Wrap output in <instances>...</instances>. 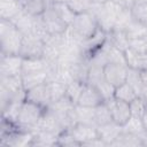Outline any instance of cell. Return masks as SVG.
<instances>
[{"instance_id":"38","label":"cell","mask_w":147,"mask_h":147,"mask_svg":"<svg viewBox=\"0 0 147 147\" xmlns=\"http://www.w3.org/2000/svg\"><path fill=\"white\" fill-rule=\"evenodd\" d=\"M141 122H142V125H144L145 132H147V110H146V113L142 115V117H141Z\"/></svg>"},{"instance_id":"37","label":"cell","mask_w":147,"mask_h":147,"mask_svg":"<svg viewBox=\"0 0 147 147\" xmlns=\"http://www.w3.org/2000/svg\"><path fill=\"white\" fill-rule=\"evenodd\" d=\"M110 1H114L121 5L122 7H127V8H132V6L134 5V0H110Z\"/></svg>"},{"instance_id":"19","label":"cell","mask_w":147,"mask_h":147,"mask_svg":"<svg viewBox=\"0 0 147 147\" xmlns=\"http://www.w3.org/2000/svg\"><path fill=\"white\" fill-rule=\"evenodd\" d=\"M47 70H48V65L42 57L23 59L22 74H32V72H40Z\"/></svg>"},{"instance_id":"35","label":"cell","mask_w":147,"mask_h":147,"mask_svg":"<svg viewBox=\"0 0 147 147\" xmlns=\"http://www.w3.org/2000/svg\"><path fill=\"white\" fill-rule=\"evenodd\" d=\"M74 13L79 14V13H85L90 11L92 3L88 0H65L64 1Z\"/></svg>"},{"instance_id":"21","label":"cell","mask_w":147,"mask_h":147,"mask_svg":"<svg viewBox=\"0 0 147 147\" xmlns=\"http://www.w3.org/2000/svg\"><path fill=\"white\" fill-rule=\"evenodd\" d=\"M75 117H76L77 123H84V124L96 126L95 121H94V108L82 107V106L76 105V107H75Z\"/></svg>"},{"instance_id":"14","label":"cell","mask_w":147,"mask_h":147,"mask_svg":"<svg viewBox=\"0 0 147 147\" xmlns=\"http://www.w3.org/2000/svg\"><path fill=\"white\" fill-rule=\"evenodd\" d=\"M122 131H123L122 126L116 124L115 122H110L106 125H102V126L98 127L99 138L101 140H103L107 144V146H110L117 139V137L121 134Z\"/></svg>"},{"instance_id":"22","label":"cell","mask_w":147,"mask_h":147,"mask_svg":"<svg viewBox=\"0 0 147 147\" xmlns=\"http://www.w3.org/2000/svg\"><path fill=\"white\" fill-rule=\"evenodd\" d=\"M137 96H139L137 94V92L132 88V86L125 82L123 84H121L119 86L115 87V91H114V98L116 99H119L122 101H125L127 103H130L132 100H134Z\"/></svg>"},{"instance_id":"12","label":"cell","mask_w":147,"mask_h":147,"mask_svg":"<svg viewBox=\"0 0 147 147\" xmlns=\"http://www.w3.org/2000/svg\"><path fill=\"white\" fill-rule=\"evenodd\" d=\"M25 100H29L31 102H34L44 108H48L51 105V95L49 90L47 86V83L40 84L38 86H34L26 91L25 93Z\"/></svg>"},{"instance_id":"9","label":"cell","mask_w":147,"mask_h":147,"mask_svg":"<svg viewBox=\"0 0 147 147\" xmlns=\"http://www.w3.org/2000/svg\"><path fill=\"white\" fill-rule=\"evenodd\" d=\"M69 131L71 132L74 138L79 142L80 146H85L90 141H93L94 139L99 138L98 127L84 123H76L69 129Z\"/></svg>"},{"instance_id":"39","label":"cell","mask_w":147,"mask_h":147,"mask_svg":"<svg viewBox=\"0 0 147 147\" xmlns=\"http://www.w3.org/2000/svg\"><path fill=\"white\" fill-rule=\"evenodd\" d=\"M140 75H141V79L145 84V86L147 87V70H144V71H140Z\"/></svg>"},{"instance_id":"25","label":"cell","mask_w":147,"mask_h":147,"mask_svg":"<svg viewBox=\"0 0 147 147\" xmlns=\"http://www.w3.org/2000/svg\"><path fill=\"white\" fill-rule=\"evenodd\" d=\"M23 10L31 16H40L46 9L42 0H21Z\"/></svg>"},{"instance_id":"5","label":"cell","mask_w":147,"mask_h":147,"mask_svg":"<svg viewBox=\"0 0 147 147\" xmlns=\"http://www.w3.org/2000/svg\"><path fill=\"white\" fill-rule=\"evenodd\" d=\"M45 42L33 34L23 36L22 45L18 55L23 59H32V57H42Z\"/></svg>"},{"instance_id":"30","label":"cell","mask_w":147,"mask_h":147,"mask_svg":"<svg viewBox=\"0 0 147 147\" xmlns=\"http://www.w3.org/2000/svg\"><path fill=\"white\" fill-rule=\"evenodd\" d=\"M122 129H123V131L132 133V134H136V136L142 137L145 134V129H144L141 118H139V117L131 116L129 118V121L122 126Z\"/></svg>"},{"instance_id":"16","label":"cell","mask_w":147,"mask_h":147,"mask_svg":"<svg viewBox=\"0 0 147 147\" xmlns=\"http://www.w3.org/2000/svg\"><path fill=\"white\" fill-rule=\"evenodd\" d=\"M10 22L14 23V25L20 30V32L23 36L33 34V24H34V16H31L26 14L24 10H22L15 18H13Z\"/></svg>"},{"instance_id":"43","label":"cell","mask_w":147,"mask_h":147,"mask_svg":"<svg viewBox=\"0 0 147 147\" xmlns=\"http://www.w3.org/2000/svg\"><path fill=\"white\" fill-rule=\"evenodd\" d=\"M63 1H65V0H54V3L55 2H63Z\"/></svg>"},{"instance_id":"8","label":"cell","mask_w":147,"mask_h":147,"mask_svg":"<svg viewBox=\"0 0 147 147\" xmlns=\"http://www.w3.org/2000/svg\"><path fill=\"white\" fill-rule=\"evenodd\" d=\"M23 57L18 54L0 56V76H21L22 75Z\"/></svg>"},{"instance_id":"26","label":"cell","mask_w":147,"mask_h":147,"mask_svg":"<svg viewBox=\"0 0 147 147\" xmlns=\"http://www.w3.org/2000/svg\"><path fill=\"white\" fill-rule=\"evenodd\" d=\"M125 33L130 40L138 39V38H145V37H147V25H145L133 18L132 22L129 24V26L125 29Z\"/></svg>"},{"instance_id":"33","label":"cell","mask_w":147,"mask_h":147,"mask_svg":"<svg viewBox=\"0 0 147 147\" xmlns=\"http://www.w3.org/2000/svg\"><path fill=\"white\" fill-rule=\"evenodd\" d=\"M130 110H131V116L134 117H139L141 118L142 115L146 113L147 107H146V102L144 100L142 96H137L134 100H132L130 103Z\"/></svg>"},{"instance_id":"40","label":"cell","mask_w":147,"mask_h":147,"mask_svg":"<svg viewBox=\"0 0 147 147\" xmlns=\"http://www.w3.org/2000/svg\"><path fill=\"white\" fill-rule=\"evenodd\" d=\"M42 1H44V3L46 5V8L52 7V6L54 5V0H42Z\"/></svg>"},{"instance_id":"13","label":"cell","mask_w":147,"mask_h":147,"mask_svg":"<svg viewBox=\"0 0 147 147\" xmlns=\"http://www.w3.org/2000/svg\"><path fill=\"white\" fill-rule=\"evenodd\" d=\"M22 10L21 0H0V20L11 21Z\"/></svg>"},{"instance_id":"17","label":"cell","mask_w":147,"mask_h":147,"mask_svg":"<svg viewBox=\"0 0 147 147\" xmlns=\"http://www.w3.org/2000/svg\"><path fill=\"white\" fill-rule=\"evenodd\" d=\"M107 39L109 40V42L113 46H115L116 48H118L123 52H125L130 47V39L126 36L125 31H123V30L113 29L110 32L107 33Z\"/></svg>"},{"instance_id":"32","label":"cell","mask_w":147,"mask_h":147,"mask_svg":"<svg viewBox=\"0 0 147 147\" xmlns=\"http://www.w3.org/2000/svg\"><path fill=\"white\" fill-rule=\"evenodd\" d=\"M53 7L55 8L56 13L59 14V16L62 18V21L67 24V25H70L76 16V13H74L71 10V8L63 1V2H55L53 5Z\"/></svg>"},{"instance_id":"7","label":"cell","mask_w":147,"mask_h":147,"mask_svg":"<svg viewBox=\"0 0 147 147\" xmlns=\"http://www.w3.org/2000/svg\"><path fill=\"white\" fill-rule=\"evenodd\" d=\"M106 102H107L108 108L110 110L113 122H115L116 124L123 126L129 121V118L131 117L130 105L127 102L122 101L119 99H116L114 96L111 99L107 100Z\"/></svg>"},{"instance_id":"36","label":"cell","mask_w":147,"mask_h":147,"mask_svg":"<svg viewBox=\"0 0 147 147\" xmlns=\"http://www.w3.org/2000/svg\"><path fill=\"white\" fill-rule=\"evenodd\" d=\"M129 48L137 53H147V37L130 40Z\"/></svg>"},{"instance_id":"18","label":"cell","mask_w":147,"mask_h":147,"mask_svg":"<svg viewBox=\"0 0 147 147\" xmlns=\"http://www.w3.org/2000/svg\"><path fill=\"white\" fill-rule=\"evenodd\" d=\"M21 78H22L24 90L28 91L34 86L46 83L48 79V70L40 71V72H32V74H22Z\"/></svg>"},{"instance_id":"27","label":"cell","mask_w":147,"mask_h":147,"mask_svg":"<svg viewBox=\"0 0 147 147\" xmlns=\"http://www.w3.org/2000/svg\"><path fill=\"white\" fill-rule=\"evenodd\" d=\"M126 82L132 86V88L137 92V94L140 96L142 94V92L145 91L146 86L141 79V75H140V71L138 70H134V69H131L129 68V74H127V79Z\"/></svg>"},{"instance_id":"23","label":"cell","mask_w":147,"mask_h":147,"mask_svg":"<svg viewBox=\"0 0 147 147\" xmlns=\"http://www.w3.org/2000/svg\"><path fill=\"white\" fill-rule=\"evenodd\" d=\"M94 121H95V124L98 127L113 122L111 114H110V110H109L106 101L94 108Z\"/></svg>"},{"instance_id":"1","label":"cell","mask_w":147,"mask_h":147,"mask_svg":"<svg viewBox=\"0 0 147 147\" xmlns=\"http://www.w3.org/2000/svg\"><path fill=\"white\" fill-rule=\"evenodd\" d=\"M121 9L122 6L114 1L101 0L99 2L92 3L90 11L95 16L100 30H102L105 33H108L114 29L117 15Z\"/></svg>"},{"instance_id":"6","label":"cell","mask_w":147,"mask_h":147,"mask_svg":"<svg viewBox=\"0 0 147 147\" xmlns=\"http://www.w3.org/2000/svg\"><path fill=\"white\" fill-rule=\"evenodd\" d=\"M129 67L121 63H107L103 67V76L106 80L114 87L119 86L127 79Z\"/></svg>"},{"instance_id":"41","label":"cell","mask_w":147,"mask_h":147,"mask_svg":"<svg viewBox=\"0 0 147 147\" xmlns=\"http://www.w3.org/2000/svg\"><path fill=\"white\" fill-rule=\"evenodd\" d=\"M141 138H142V144H144V146H147V132H145V134H144Z\"/></svg>"},{"instance_id":"15","label":"cell","mask_w":147,"mask_h":147,"mask_svg":"<svg viewBox=\"0 0 147 147\" xmlns=\"http://www.w3.org/2000/svg\"><path fill=\"white\" fill-rule=\"evenodd\" d=\"M124 54L129 68L138 71L147 70V53H137L129 48L124 52Z\"/></svg>"},{"instance_id":"2","label":"cell","mask_w":147,"mask_h":147,"mask_svg":"<svg viewBox=\"0 0 147 147\" xmlns=\"http://www.w3.org/2000/svg\"><path fill=\"white\" fill-rule=\"evenodd\" d=\"M46 109L47 108H44L34 102L24 100L21 105L15 125L17 126L18 130L33 132L36 130L39 121L41 119L42 115L45 114Z\"/></svg>"},{"instance_id":"10","label":"cell","mask_w":147,"mask_h":147,"mask_svg":"<svg viewBox=\"0 0 147 147\" xmlns=\"http://www.w3.org/2000/svg\"><path fill=\"white\" fill-rule=\"evenodd\" d=\"M106 100L103 99L102 94L99 92V90L93 86L92 84L86 83L78 100L77 105L82 107H88V108H95L96 106L103 103Z\"/></svg>"},{"instance_id":"3","label":"cell","mask_w":147,"mask_h":147,"mask_svg":"<svg viewBox=\"0 0 147 147\" xmlns=\"http://www.w3.org/2000/svg\"><path fill=\"white\" fill-rule=\"evenodd\" d=\"M23 34L13 22L0 20V46L1 54L15 55L20 53Z\"/></svg>"},{"instance_id":"28","label":"cell","mask_w":147,"mask_h":147,"mask_svg":"<svg viewBox=\"0 0 147 147\" xmlns=\"http://www.w3.org/2000/svg\"><path fill=\"white\" fill-rule=\"evenodd\" d=\"M86 83L79 82V80H72L65 86V96L75 105H77V100L84 88Z\"/></svg>"},{"instance_id":"31","label":"cell","mask_w":147,"mask_h":147,"mask_svg":"<svg viewBox=\"0 0 147 147\" xmlns=\"http://www.w3.org/2000/svg\"><path fill=\"white\" fill-rule=\"evenodd\" d=\"M132 20H133V16H132L131 8L122 7L121 11H119L118 15H117V18H116L114 29L125 31V29L129 26V24L132 22Z\"/></svg>"},{"instance_id":"11","label":"cell","mask_w":147,"mask_h":147,"mask_svg":"<svg viewBox=\"0 0 147 147\" xmlns=\"http://www.w3.org/2000/svg\"><path fill=\"white\" fill-rule=\"evenodd\" d=\"M41 16H42V20H44L51 34L63 33L65 31V29L69 26L62 21V18L59 16V14L56 13V10L53 6L46 8Z\"/></svg>"},{"instance_id":"20","label":"cell","mask_w":147,"mask_h":147,"mask_svg":"<svg viewBox=\"0 0 147 147\" xmlns=\"http://www.w3.org/2000/svg\"><path fill=\"white\" fill-rule=\"evenodd\" d=\"M57 134L46 131H33V139L31 146H55L57 145Z\"/></svg>"},{"instance_id":"42","label":"cell","mask_w":147,"mask_h":147,"mask_svg":"<svg viewBox=\"0 0 147 147\" xmlns=\"http://www.w3.org/2000/svg\"><path fill=\"white\" fill-rule=\"evenodd\" d=\"M136 3H147V0H134V5Z\"/></svg>"},{"instance_id":"34","label":"cell","mask_w":147,"mask_h":147,"mask_svg":"<svg viewBox=\"0 0 147 147\" xmlns=\"http://www.w3.org/2000/svg\"><path fill=\"white\" fill-rule=\"evenodd\" d=\"M131 11L136 21L147 25V3H136L132 6Z\"/></svg>"},{"instance_id":"24","label":"cell","mask_w":147,"mask_h":147,"mask_svg":"<svg viewBox=\"0 0 147 147\" xmlns=\"http://www.w3.org/2000/svg\"><path fill=\"white\" fill-rule=\"evenodd\" d=\"M110 146H144L142 138L125 131H122L117 139Z\"/></svg>"},{"instance_id":"29","label":"cell","mask_w":147,"mask_h":147,"mask_svg":"<svg viewBox=\"0 0 147 147\" xmlns=\"http://www.w3.org/2000/svg\"><path fill=\"white\" fill-rule=\"evenodd\" d=\"M46 83H47V86L49 90V95H51L52 102L59 101L65 96V85L64 84H62L57 80H47Z\"/></svg>"},{"instance_id":"4","label":"cell","mask_w":147,"mask_h":147,"mask_svg":"<svg viewBox=\"0 0 147 147\" xmlns=\"http://www.w3.org/2000/svg\"><path fill=\"white\" fill-rule=\"evenodd\" d=\"M70 26L76 32V34L84 41L93 38L100 31L98 21L91 11L76 14Z\"/></svg>"}]
</instances>
